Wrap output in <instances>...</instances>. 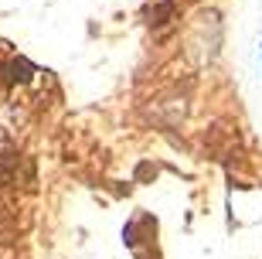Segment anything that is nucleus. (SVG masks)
I'll use <instances>...</instances> for the list:
<instances>
[]
</instances>
